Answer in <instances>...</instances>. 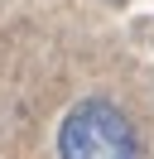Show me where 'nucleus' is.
I'll return each mask as SVG.
<instances>
[{"mask_svg":"<svg viewBox=\"0 0 154 159\" xmlns=\"http://www.w3.org/2000/svg\"><path fill=\"white\" fill-rule=\"evenodd\" d=\"M58 154L63 159H140V140L125 111L111 101H77L58 125Z\"/></svg>","mask_w":154,"mask_h":159,"instance_id":"nucleus-1","label":"nucleus"}]
</instances>
